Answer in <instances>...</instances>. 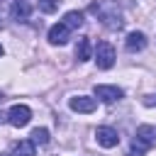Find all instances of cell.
Listing matches in <instances>:
<instances>
[{"label": "cell", "mask_w": 156, "mask_h": 156, "mask_svg": "<svg viewBox=\"0 0 156 156\" xmlns=\"http://www.w3.org/2000/svg\"><path fill=\"white\" fill-rule=\"evenodd\" d=\"M95 15H100V20H102V24L107 27V29H122V24H124V20H122V15L115 10V7H110V10H105L102 5H93L90 7Z\"/></svg>", "instance_id": "cell-1"}, {"label": "cell", "mask_w": 156, "mask_h": 156, "mask_svg": "<svg viewBox=\"0 0 156 156\" xmlns=\"http://www.w3.org/2000/svg\"><path fill=\"white\" fill-rule=\"evenodd\" d=\"M95 63L102 71L115 66V49H112L110 41H98V46H95Z\"/></svg>", "instance_id": "cell-2"}, {"label": "cell", "mask_w": 156, "mask_h": 156, "mask_svg": "<svg viewBox=\"0 0 156 156\" xmlns=\"http://www.w3.org/2000/svg\"><path fill=\"white\" fill-rule=\"evenodd\" d=\"M29 119H32V110L27 107V105H12L10 107V112H7V122L12 124V127H27L29 124Z\"/></svg>", "instance_id": "cell-3"}, {"label": "cell", "mask_w": 156, "mask_h": 156, "mask_svg": "<svg viewBox=\"0 0 156 156\" xmlns=\"http://www.w3.org/2000/svg\"><path fill=\"white\" fill-rule=\"evenodd\" d=\"M93 93H95V98L98 100H102V102H107V105H112V102H117L124 93H122V88H117V85H95L93 88Z\"/></svg>", "instance_id": "cell-4"}, {"label": "cell", "mask_w": 156, "mask_h": 156, "mask_svg": "<svg viewBox=\"0 0 156 156\" xmlns=\"http://www.w3.org/2000/svg\"><path fill=\"white\" fill-rule=\"evenodd\" d=\"M95 139H98V144H100L102 149H112V146L119 144L117 129H112V127H98V129H95Z\"/></svg>", "instance_id": "cell-5"}, {"label": "cell", "mask_w": 156, "mask_h": 156, "mask_svg": "<svg viewBox=\"0 0 156 156\" xmlns=\"http://www.w3.org/2000/svg\"><path fill=\"white\" fill-rule=\"evenodd\" d=\"M68 107L73 110V112H93L95 107H98V100L95 98H90V95H76V98H71L68 100Z\"/></svg>", "instance_id": "cell-6"}, {"label": "cell", "mask_w": 156, "mask_h": 156, "mask_svg": "<svg viewBox=\"0 0 156 156\" xmlns=\"http://www.w3.org/2000/svg\"><path fill=\"white\" fill-rule=\"evenodd\" d=\"M139 144H144L146 149H151V146H156V127L154 124H141V127H136V136H134Z\"/></svg>", "instance_id": "cell-7"}, {"label": "cell", "mask_w": 156, "mask_h": 156, "mask_svg": "<svg viewBox=\"0 0 156 156\" xmlns=\"http://www.w3.org/2000/svg\"><path fill=\"white\" fill-rule=\"evenodd\" d=\"M68 37H71V29H68L63 22H58V24H54V27L49 29V41L56 44V46H63V44L68 41Z\"/></svg>", "instance_id": "cell-8"}, {"label": "cell", "mask_w": 156, "mask_h": 156, "mask_svg": "<svg viewBox=\"0 0 156 156\" xmlns=\"http://www.w3.org/2000/svg\"><path fill=\"white\" fill-rule=\"evenodd\" d=\"M124 46H127L129 51H141V49L146 46V34H144V32H129L127 39H124Z\"/></svg>", "instance_id": "cell-9"}, {"label": "cell", "mask_w": 156, "mask_h": 156, "mask_svg": "<svg viewBox=\"0 0 156 156\" xmlns=\"http://www.w3.org/2000/svg\"><path fill=\"white\" fill-rule=\"evenodd\" d=\"M34 154H37V144L32 139H22V141L15 144V149H12L10 156H34Z\"/></svg>", "instance_id": "cell-10"}, {"label": "cell", "mask_w": 156, "mask_h": 156, "mask_svg": "<svg viewBox=\"0 0 156 156\" xmlns=\"http://www.w3.org/2000/svg\"><path fill=\"white\" fill-rule=\"evenodd\" d=\"M90 56H93L90 39H88V37H80L78 44H76V58H78V61H90Z\"/></svg>", "instance_id": "cell-11"}, {"label": "cell", "mask_w": 156, "mask_h": 156, "mask_svg": "<svg viewBox=\"0 0 156 156\" xmlns=\"http://www.w3.org/2000/svg\"><path fill=\"white\" fill-rule=\"evenodd\" d=\"M29 15H32V7H29L24 0H17V2L12 5V20L24 22V20H29Z\"/></svg>", "instance_id": "cell-12"}, {"label": "cell", "mask_w": 156, "mask_h": 156, "mask_svg": "<svg viewBox=\"0 0 156 156\" xmlns=\"http://www.w3.org/2000/svg\"><path fill=\"white\" fill-rule=\"evenodd\" d=\"M83 12H78V10H71V12H66L63 15V24L68 27V29H78V27H83Z\"/></svg>", "instance_id": "cell-13"}, {"label": "cell", "mask_w": 156, "mask_h": 156, "mask_svg": "<svg viewBox=\"0 0 156 156\" xmlns=\"http://www.w3.org/2000/svg\"><path fill=\"white\" fill-rule=\"evenodd\" d=\"M32 141L34 144H46L49 141V129H44V127H37V129H32Z\"/></svg>", "instance_id": "cell-14"}, {"label": "cell", "mask_w": 156, "mask_h": 156, "mask_svg": "<svg viewBox=\"0 0 156 156\" xmlns=\"http://www.w3.org/2000/svg\"><path fill=\"white\" fill-rule=\"evenodd\" d=\"M58 5H61V0H39V10L41 12H56L58 10Z\"/></svg>", "instance_id": "cell-15"}, {"label": "cell", "mask_w": 156, "mask_h": 156, "mask_svg": "<svg viewBox=\"0 0 156 156\" xmlns=\"http://www.w3.org/2000/svg\"><path fill=\"white\" fill-rule=\"evenodd\" d=\"M141 102H144L146 107H156V95H154V93H151V95H144Z\"/></svg>", "instance_id": "cell-16"}, {"label": "cell", "mask_w": 156, "mask_h": 156, "mask_svg": "<svg viewBox=\"0 0 156 156\" xmlns=\"http://www.w3.org/2000/svg\"><path fill=\"white\" fill-rule=\"evenodd\" d=\"M2 54H5V49H2V46H0V56H2Z\"/></svg>", "instance_id": "cell-17"}, {"label": "cell", "mask_w": 156, "mask_h": 156, "mask_svg": "<svg viewBox=\"0 0 156 156\" xmlns=\"http://www.w3.org/2000/svg\"><path fill=\"white\" fill-rule=\"evenodd\" d=\"M2 98H5V95H2V93H0V100H2Z\"/></svg>", "instance_id": "cell-18"}, {"label": "cell", "mask_w": 156, "mask_h": 156, "mask_svg": "<svg viewBox=\"0 0 156 156\" xmlns=\"http://www.w3.org/2000/svg\"><path fill=\"white\" fill-rule=\"evenodd\" d=\"M0 2H5V0H0Z\"/></svg>", "instance_id": "cell-19"}]
</instances>
